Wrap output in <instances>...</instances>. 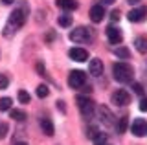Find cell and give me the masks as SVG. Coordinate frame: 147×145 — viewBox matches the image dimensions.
Masks as SVG:
<instances>
[{
  "mask_svg": "<svg viewBox=\"0 0 147 145\" xmlns=\"http://www.w3.org/2000/svg\"><path fill=\"white\" fill-rule=\"evenodd\" d=\"M7 130H9V127H7V123H0V140H4L7 136Z\"/></svg>",
  "mask_w": 147,
  "mask_h": 145,
  "instance_id": "cell-26",
  "label": "cell"
},
{
  "mask_svg": "<svg viewBox=\"0 0 147 145\" xmlns=\"http://www.w3.org/2000/svg\"><path fill=\"white\" fill-rule=\"evenodd\" d=\"M132 88H134V94H138V96H144V88H142L140 83H132Z\"/></svg>",
  "mask_w": 147,
  "mask_h": 145,
  "instance_id": "cell-27",
  "label": "cell"
},
{
  "mask_svg": "<svg viewBox=\"0 0 147 145\" xmlns=\"http://www.w3.org/2000/svg\"><path fill=\"white\" fill-rule=\"evenodd\" d=\"M57 22H59V26H63V28H68V26H72V17L70 15H59Z\"/></svg>",
  "mask_w": 147,
  "mask_h": 145,
  "instance_id": "cell-18",
  "label": "cell"
},
{
  "mask_svg": "<svg viewBox=\"0 0 147 145\" xmlns=\"http://www.w3.org/2000/svg\"><path fill=\"white\" fill-rule=\"evenodd\" d=\"M147 17V7H136L129 11V20L131 22H142Z\"/></svg>",
  "mask_w": 147,
  "mask_h": 145,
  "instance_id": "cell-12",
  "label": "cell"
},
{
  "mask_svg": "<svg viewBox=\"0 0 147 145\" xmlns=\"http://www.w3.org/2000/svg\"><path fill=\"white\" fill-rule=\"evenodd\" d=\"M57 108L61 112H66V107H64V101H57Z\"/></svg>",
  "mask_w": 147,
  "mask_h": 145,
  "instance_id": "cell-31",
  "label": "cell"
},
{
  "mask_svg": "<svg viewBox=\"0 0 147 145\" xmlns=\"http://www.w3.org/2000/svg\"><path fill=\"white\" fill-rule=\"evenodd\" d=\"M37 72H39V75H44V74H46V70H44L42 62H39V64H37Z\"/></svg>",
  "mask_w": 147,
  "mask_h": 145,
  "instance_id": "cell-29",
  "label": "cell"
},
{
  "mask_svg": "<svg viewBox=\"0 0 147 145\" xmlns=\"http://www.w3.org/2000/svg\"><path fill=\"white\" fill-rule=\"evenodd\" d=\"M86 136L94 142L96 145H105L107 143V134L101 132L98 127H88V130H86Z\"/></svg>",
  "mask_w": 147,
  "mask_h": 145,
  "instance_id": "cell-7",
  "label": "cell"
},
{
  "mask_svg": "<svg viewBox=\"0 0 147 145\" xmlns=\"http://www.w3.org/2000/svg\"><path fill=\"white\" fill-rule=\"evenodd\" d=\"M107 39H109L110 44H119L123 40V35H121V31H119L118 28L110 26V28H107Z\"/></svg>",
  "mask_w": 147,
  "mask_h": 145,
  "instance_id": "cell-11",
  "label": "cell"
},
{
  "mask_svg": "<svg viewBox=\"0 0 147 145\" xmlns=\"http://www.w3.org/2000/svg\"><path fill=\"white\" fill-rule=\"evenodd\" d=\"M134 48H136L140 53H147V39H145V37H138V39L134 40Z\"/></svg>",
  "mask_w": 147,
  "mask_h": 145,
  "instance_id": "cell-17",
  "label": "cell"
},
{
  "mask_svg": "<svg viewBox=\"0 0 147 145\" xmlns=\"http://www.w3.org/2000/svg\"><path fill=\"white\" fill-rule=\"evenodd\" d=\"M40 129L46 136H53L55 134V127H53V121L50 117H40Z\"/></svg>",
  "mask_w": 147,
  "mask_h": 145,
  "instance_id": "cell-14",
  "label": "cell"
},
{
  "mask_svg": "<svg viewBox=\"0 0 147 145\" xmlns=\"http://www.w3.org/2000/svg\"><path fill=\"white\" fill-rule=\"evenodd\" d=\"M11 117H13L15 121H24V119H26V114H24L22 110H11Z\"/></svg>",
  "mask_w": 147,
  "mask_h": 145,
  "instance_id": "cell-24",
  "label": "cell"
},
{
  "mask_svg": "<svg viewBox=\"0 0 147 145\" xmlns=\"http://www.w3.org/2000/svg\"><path fill=\"white\" fill-rule=\"evenodd\" d=\"M112 103H114V105H118V107H125V105L131 103V96H129L127 90L119 88V90H116V92L112 94Z\"/></svg>",
  "mask_w": 147,
  "mask_h": 145,
  "instance_id": "cell-9",
  "label": "cell"
},
{
  "mask_svg": "<svg viewBox=\"0 0 147 145\" xmlns=\"http://www.w3.org/2000/svg\"><path fill=\"white\" fill-rule=\"evenodd\" d=\"M88 70H90V75L99 77V75L103 74V62H101L99 59H92L90 64H88Z\"/></svg>",
  "mask_w": 147,
  "mask_h": 145,
  "instance_id": "cell-13",
  "label": "cell"
},
{
  "mask_svg": "<svg viewBox=\"0 0 147 145\" xmlns=\"http://www.w3.org/2000/svg\"><path fill=\"white\" fill-rule=\"evenodd\" d=\"M15 0H2V4H6V6H9V4H13Z\"/></svg>",
  "mask_w": 147,
  "mask_h": 145,
  "instance_id": "cell-33",
  "label": "cell"
},
{
  "mask_svg": "<svg viewBox=\"0 0 147 145\" xmlns=\"http://www.w3.org/2000/svg\"><path fill=\"white\" fill-rule=\"evenodd\" d=\"M127 123H129V119H127L125 116H123V117H119V121H118V125H116L118 134H121V132H125V130H127Z\"/></svg>",
  "mask_w": 147,
  "mask_h": 145,
  "instance_id": "cell-22",
  "label": "cell"
},
{
  "mask_svg": "<svg viewBox=\"0 0 147 145\" xmlns=\"http://www.w3.org/2000/svg\"><path fill=\"white\" fill-rule=\"evenodd\" d=\"M110 19H112V22L119 20V11H112V13H110Z\"/></svg>",
  "mask_w": 147,
  "mask_h": 145,
  "instance_id": "cell-30",
  "label": "cell"
},
{
  "mask_svg": "<svg viewBox=\"0 0 147 145\" xmlns=\"http://www.w3.org/2000/svg\"><path fill=\"white\" fill-rule=\"evenodd\" d=\"M17 97H18V101L20 103H24V105H28V103L31 101V97H30V94L26 92V90H18V94H17Z\"/></svg>",
  "mask_w": 147,
  "mask_h": 145,
  "instance_id": "cell-21",
  "label": "cell"
},
{
  "mask_svg": "<svg viewBox=\"0 0 147 145\" xmlns=\"http://www.w3.org/2000/svg\"><path fill=\"white\" fill-rule=\"evenodd\" d=\"M48 94H50V90H48V87H46V85H39V87H37V96H39L40 99L48 97Z\"/></svg>",
  "mask_w": 147,
  "mask_h": 145,
  "instance_id": "cell-23",
  "label": "cell"
},
{
  "mask_svg": "<svg viewBox=\"0 0 147 145\" xmlns=\"http://www.w3.org/2000/svg\"><path fill=\"white\" fill-rule=\"evenodd\" d=\"M28 15H30V13H28V6L24 2H22V6L18 7V9H15L11 13V15H9V19H7V22H6V26H4V37H13V35L17 33L18 30L22 28V26H24V22H26V19H28Z\"/></svg>",
  "mask_w": 147,
  "mask_h": 145,
  "instance_id": "cell-1",
  "label": "cell"
},
{
  "mask_svg": "<svg viewBox=\"0 0 147 145\" xmlns=\"http://www.w3.org/2000/svg\"><path fill=\"white\" fill-rule=\"evenodd\" d=\"M57 6L63 7V9H66V11L77 9V2H76V0H57Z\"/></svg>",
  "mask_w": 147,
  "mask_h": 145,
  "instance_id": "cell-16",
  "label": "cell"
},
{
  "mask_svg": "<svg viewBox=\"0 0 147 145\" xmlns=\"http://www.w3.org/2000/svg\"><path fill=\"white\" fill-rule=\"evenodd\" d=\"M11 110V97H0V112Z\"/></svg>",
  "mask_w": 147,
  "mask_h": 145,
  "instance_id": "cell-19",
  "label": "cell"
},
{
  "mask_svg": "<svg viewBox=\"0 0 147 145\" xmlns=\"http://www.w3.org/2000/svg\"><path fill=\"white\" fill-rule=\"evenodd\" d=\"M77 107H79L83 117H92V114H94V103H92L90 97L77 96Z\"/></svg>",
  "mask_w": 147,
  "mask_h": 145,
  "instance_id": "cell-5",
  "label": "cell"
},
{
  "mask_svg": "<svg viewBox=\"0 0 147 145\" xmlns=\"http://www.w3.org/2000/svg\"><path fill=\"white\" fill-rule=\"evenodd\" d=\"M131 132L136 136V138H144L147 134V121L142 119V117H138L131 123Z\"/></svg>",
  "mask_w": 147,
  "mask_h": 145,
  "instance_id": "cell-8",
  "label": "cell"
},
{
  "mask_svg": "<svg viewBox=\"0 0 147 145\" xmlns=\"http://www.w3.org/2000/svg\"><path fill=\"white\" fill-rule=\"evenodd\" d=\"M68 55H70V59H72V61L85 62L86 59H88V52H86L85 48H72L70 52H68Z\"/></svg>",
  "mask_w": 147,
  "mask_h": 145,
  "instance_id": "cell-10",
  "label": "cell"
},
{
  "mask_svg": "<svg viewBox=\"0 0 147 145\" xmlns=\"http://www.w3.org/2000/svg\"><path fill=\"white\" fill-rule=\"evenodd\" d=\"M114 53H116V57H119V59H129V57H131V52H129L127 48H123V46L116 48V50H114Z\"/></svg>",
  "mask_w": 147,
  "mask_h": 145,
  "instance_id": "cell-20",
  "label": "cell"
},
{
  "mask_svg": "<svg viewBox=\"0 0 147 145\" xmlns=\"http://www.w3.org/2000/svg\"><path fill=\"white\" fill-rule=\"evenodd\" d=\"M101 2H103V4H105V6H112V4H114V2H116V0H101Z\"/></svg>",
  "mask_w": 147,
  "mask_h": 145,
  "instance_id": "cell-32",
  "label": "cell"
},
{
  "mask_svg": "<svg viewBox=\"0 0 147 145\" xmlns=\"http://www.w3.org/2000/svg\"><path fill=\"white\" fill-rule=\"evenodd\" d=\"M103 19H105V9H103V6H94V7L90 9V20L98 24V22H101Z\"/></svg>",
  "mask_w": 147,
  "mask_h": 145,
  "instance_id": "cell-15",
  "label": "cell"
},
{
  "mask_svg": "<svg viewBox=\"0 0 147 145\" xmlns=\"http://www.w3.org/2000/svg\"><path fill=\"white\" fill-rule=\"evenodd\" d=\"M112 74L118 83H131L132 75H134V70H132V66L129 62H116L112 66Z\"/></svg>",
  "mask_w": 147,
  "mask_h": 145,
  "instance_id": "cell-2",
  "label": "cell"
},
{
  "mask_svg": "<svg viewBox=\"0 0 147 145\" xmlns=\"http://www.w3.org/2000/svg\"><path fill=\"white\" fill-rule=\"evenodd\" d=\"M13 145H28L26 142H17V143H13Z\"/></svg>",
  "mask_w": 147,
  "mask_h": 145,
  "instance_id": "cell-35",
  "label": "cell"
},
{
  "mask_svg": "<svg viewBox=\"0 0 147 145\" xmlns=\"http://www.w3.org/2000/svg\"><path fill=\"white\" fill-rule=\"evenodd\" d=\"M98 116H99V121H101V123H103L105 127H112L114 123H116L112 110H110L109 107H105V105L98 107Z\"/></svg>",
  "mask_w": 147,
  "mask_h": 145,
  "instance_id": "cell-6",
  "label": "cell"
},
{
  "mask_svg": "<svg viewBox=\"0 0 147 145\" xmlns=\"http://www.w3.org/2000/svg\"><path fill=\"white\" fill-rule=\"evenodd\" d=\"M86 83V74L81 70H74L70 72V75H68V85H70V88L74 90H81L83 87H85Z\"/></svg>",
  "mask_w": 147,
  "mask_h": 145,
  "instance_id": "cell-4",
  "label": "cell"
},
{
  "mask_svg": "<svg viewBox=\"0 0 147 145\" xmlns=\"http://www.w3.org/2000/svg\"><path fill=\"white\" fill-rule=\"evenodd\" d=\"M140 110H142V112H147V97H142V101H140Z\"/></svg>",
  "mask_w": 147,
  "mask_h": 145,
  "instance_id": "cell-28",
  "label": "cell"
},
{
  "mask_svg": "<svg viewBox=\"0 0 147 145\" xmlns=\"http://www.w3.org/2000/svg\"><path fill=\"white\" fill-rule=\"evenodd\" d=\"M9 87V79L6 74H0V90H6Z\"/></svg>",
  "mask_w": 147,
  "mask_h": 145,
  "instance_id": "cell-25",
  "label": "cell"
},
{
  "mask_svg": "<svg viewBox=\"0 0 147 145\" xmlns=\"http://www.w3.org/2000/svg\"><path fill=\"white\" fill-rule=\"evenodd\" d=\"M68 37H70V40L76 42V44H86V42L92 40V33L86 28H76V30L70 31Z\"/></svg>",
  "mask_w": 147,
  "mask_h": 145,
  "instance_id": "cell-3",
  "label": "cell"
},
{
  "mask_svg": "<svg viewBox=\"0 0 147 145\" xmlns=\"http://www.w3.org/2000/svg\"><path fill=\"white\" fill-rule=\"evenodd\" d=\"M127 2L131 4V6H134V4H138V2H140V0H127Z\"/></svg>",
  "mask_w": 147,
  "mask_h": 145,
  "instance_id": "cell-34",
  "label": "cell"
}]
</instances>
